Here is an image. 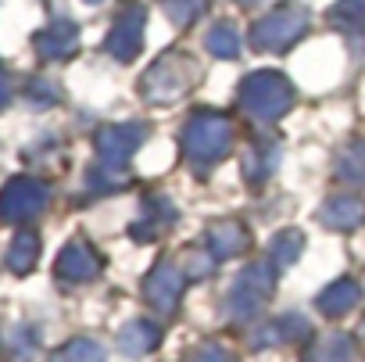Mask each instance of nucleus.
Wrapping results in <instances>:
<instances>
[{
	"instance_id": "nucleus-1",
	"label": "nucleus",
	"mask_w": 365,
	"mask_h": 362,
	"mask_svg": "<svg viewBox=\"0 0 365 362\" xmlns=\"http://www.w3.org/2000/svg\"><path fill=\"white\" fill-rule=\"evenodd\" d=\"M240 97H244L247 111L258 115V119H279L290 108V101H294L290 83L279 72H255V76H247L244 86H240Z\"/></svg>"
},
{
	"instance_id": "nucleus-2",
	"label": "nucleus",
	"mask_w": 365,
	"mask_h": 362,
	"mask_svg": "<svg viewBox=\"0 0 365 362\" xmlns=\"http://www.w3.org/2000/svg\"><path fill=\"white\" fill-rule=\"evenodd\" d=\"M47 201H51V191L40 179L15 176L0 191V223H29L47 208Z\"/></svg>"
},
{
	"instance_id": "nucleus-3",
	"label": "nucleus",
	"mask_w": 365,
	"mask_h": 362,
	"mask_svg": "<svg viewBox=\"0 0 365 362\" xmlns=\"http://www.w3.org/2000/svg\"><path fill=\"white\" fill-rule=\"evenodd\" d=\"M230 140H233L230 122H226L222 115H212V111L194 115V119H190V126H187V133H182L187 154H190L194 161H219V158L226 154Z\"/></svg>"
},
{
	"instance_id": "nucleus-4",
	"label": "nucleus",
	"mask_w": 365,
	"mask_h": 362,
	"mask_svg": "<svg viewBox=\"0 0 365 362\" xmlns=\"http://www.w3.org/2000/svg\"><path fill=\"white\" fill-rule=\"evenodd\" d=\"M269 291H272V269H269V266H251V269H244V273H240V280L233 283L230 312H233V316H240V319L255 316V312L265 305Z\"/></svg>"
},
{
	"instance_id": "nucleus-5",
	"label": "nucleus",
	"mask_w": 365,
	"mask_h": 362,
	"mask_svg": "<svg viewBox=\"0 0 365 362\" xmlns=\"http://www.w3.org/2000/svg\"><path fill=\"white\" fill-rule=\"evenodd\" d=\"M304 11L301 8H279V11H272V15H265L258 26H255V44L258 47H265V51H279V47H287V44H294L297 36H301V29H304Z\"/></svg>"
},
{
	"instance_id": "nucleus-6",
	"label": "nucleus",
	"mask_w": 365,
	"mask_h": 362,
	"mask_svg": "<svg viewBox=\"0 0 365 362\" xmlns=\"http://www.w3.org/2000/svg\"><path fill=\"white\" fill-rule=\"evenodd\" d=\"M147 129L143 126H104L97 133V154L104 161V169H118L129 161V154L143 144Z\"/></svg>"
},
{
	"instance_id": "nucleus-7",
	"label": "nucleus",
	"mask_w": 365,
	"mask_h": 362,
	"mask_svg": "<svg viewBox=\"0 0 365 362\" xmlns=\"http://www.w3.org/2000/svg\"><path fill=\"white\" fill-rule=\"evenodd\" d=\"M143 294H147V301H150L158 312H172V308L179 305V294H182V273H179L175 266L161 262V266L147 276Z\"/></svg>"
},
{
	"instance_id": "nucleus-8",
	"label": "nucleus",
	"mask_w": 365,
	"mask_h": 362,
	"mask_svg": "<svg viewBox=\"0 0 365 362\" xmlns=\"http://www.w3.org/2000/svg\"><path fill=\"white\" fill-rule=\"evenodd\" d=\"M140 33H143V8H122V15L115 19V29L108 36V51L118 61H129L140 51Z\"/></svg>"
},
{
	"instance_id": "nucleus-9",
	"label": "nucleus",
	"mask_w": 365,
	"mask_h": 362,
	"mask_svg": "<svg viewBox=\"0 0 365 362\" xmlns=\"http://www.w3.org/2000/svg\"><path fill=\"white\" fill-rule=\"evenodd\" d=\"M97 273H101V258H97V251H93L90 244L72 241L68 248H61V255H58V276H61V280L86 283V280H93Z\"/></svg>"
},
{
	"instance_id": "nucleus-10",
	"label": "nucleus",
	"mask_w": 365,
	"mask_h": 362,
	"mask_svg": "<svg viewBox=\"0 0 365 362\" xmlns=\"http://www.w3.org/2000/svg\"><path fill=\"white\" fill-rule=\"evenodd\" d=\"M76 26L72 22H65V19H58L51 29H43L40 36H36V51L43 54V58H51V61H58V58H68V54H76Z\"/></svg>"
},
{
	"instance_id": "nucleus-11",
	"label": "nucleus",
	"mask_w": 365,
	"mask_h": 362,
	"mask_svg": "<svg viewBox=\"0 0 365 362\" xmlns=\"http://www.w3.org/2000/svg\"><path fill=\"white\" fill-rule=\"evenodd\" d=\"M187 83H190L187 72H179V69H172V65H165V61L143 79L150 101H175L182 90H187Z\"/></svg>"
},
{
	"instance_id": "nucleus-12",
	"label": "nucleus",
	"mask_w": 365,
	"mask_h": 362,
	"mask_svg": "<svg viewBox=\"0 0 365 362\" xmlns=\"http://www.w3.org/2000/svg\"><path fill=\"white\" fill-rule=\"evenodd\" d=\"M358 298H361V291H358L354 280H336L333 287H326V291L319 294V312L329 316V319H336V316L351 312V308L358 305Z\"/></svg>"
},
{
	"instance_id": "nucleus-13",
	"label": "nucleus",
	"mask_w": 365,
	"mask_h": 362,
	"mask_svg": "<svg viewBox=\"0 0 365 362\" xmlns=\"http://www.w3.org/2000/svg\"><path fill=\"white\" fill-rule=\"evenodd\" d=\"M365 219V205L358 201V198H329L326 205H322V223L326 226H333V230H351V226H358Z\"/></svg>"
},
{
	"instance_id": "nucleus-14",
	"label": "nucleus",
	"mask_w": 365,
	"mask_h": 362,
	"mask_svg": "<svg viewBox=\"0 0 365 362\" xmlns=\"http://www.w3.org/2000/svg\"><path fill=\"white\" fill-rule=\"evenodd\" d=\"M158 341H161V330H158L154 323H129V326L118 333V348H122V355H129V358L147 355Z\"/></svg>"
},
{
	"instance_id": "nucleus-15",
	"label": "nucleus",
	"mask_w": 365,
	"mask_h": 362,
	"mask_svg": "<svg viewBox=\"0 0 365 362\" xmlns=\"http://www.w3.org/2000/svg\"><path fill=\"white\" fill-rule=\"evenodd\" d=\"M208 237H212V251H215L219 258H233V255L244 251V244H247V233H244V226H240L237 219L215 223Z\"/></svg>"
},
{
	"instance_id": "nucleus-16",
	"label": "nucleus",
	"mask_w": 365,
	"mask_h": 362,
	"mask_svg": "<svg viewBox=\"0 0 365 362\" xmlns=\"http://www.w3.org/2000/svg\"><path fill=\"white\" fill-rule=\"evenodd\" d=\"M308 362H354V344L347 333H326L315 341Z\"/></svg>"
},
{
	"instance_id": "nucleus-17",
	"label": "nucleus",
	"mask_w": 365,
	"mask_h": 362,
	"mask_svg": "<svg viewBox=\"0 0 365 362\" xmlns=\"http://www.w3.org/2000/svg\"><path fill=\"white\" fill-rule=\"evenodd\" d=\"M36 258H40V237L36 233H19L8 248V269L22 276L36 266Z\"/></svg>"
},
{
	"instance_id": "nucleus-18",
	"label": "nucleus",
	"mask_w": 365,
	"mask_h": 362,
	"mask_svg": "<svg viewBox=\"0 0 365 362\" xmlns=\"http://www.w3.org/2000/svg\"><path fill=\"white\" fill-rule=\"evenodd\" d=\"M51 362H104V348L90 337H76V341L61 344L51 355Z\"/></svg>"
},
{
	"instance_id": "nucleus-19",
	"label": "nucleus",
	"mask_w": 365,
	"mask_h": 362,
	"mask_svg": "<svg viewBox=\"0 0 365 362\" xmlns=\"http://www.w3.org/2000/svg\"><path fill=\"white\" fill-rule=\"evenodd\" d=\"M304 333H308V330H304V319H301V316H287V319L269 323V330L258 333L255 341H258V344H279V341H294V337H304Z\"/></svg>"
},
{
	"instance_id": "nucleus-20",
	"label": "nucleus",
	"mask_w": 365,
	"mask_h": 362,
	"mask_svg": "<svg viewBox=\"0 0 365 362\" xmlns=\"http://www.w3.org/2000/svg\"><path fill=\"white\" fill-rule=\"evenodd\" d=\"M336 172H340L344 179H351V183H365V144H354V147L340 158Z\"/></svg>"
},
{
	"instance_id": "nucleus-21",
	"label": "nucleus",
	"mask_w": 365,
	"mask_h": 362,
	"mask_svg": "<svg viewBox=\"0 0 365 362\" xmlns=\"http://www.w3.org/2000/svg\"><path fill=\"white\" fill-rule=\"evenodd\" d=\"M301 248H304V237H301L297 230H287V233L276 237V244H272V258H276L279 266H290V262L301 255Z\"/></svg>"
},
{
	"instance_id": "nucleus-22",
	"label": "nucleus",
	"mask_w": 365,
	"mask_h": 362,
	"mask_svg": "<svg viewBox=\"0 0 365 362\" xmlns=\"http://www.w3.org/2000/svg\"><path fill=\"white\" fill-rule=\"evenodd\" d=\"M208 51L219 54V58H237V51H240L237 33H233L230 26H215V29L208 33Z\"/></svg>"
},
{
	"instance_id": "nucleus-23",
	"label": "nucleus",
	"mask_w": 365,
	"mask_h": 362,
	"mask_svg": "<svg viewBox=\"0 0 365 362\" xmlns=\"http://www.w3.org/2000/svg\"><path fill=\"white\" fill-rule=\"evenodd\" d=\"M165 8H168V15H172L179 26H187L190 19H197V15H201L205 0H165Z\"/></svg>"
},
{
	"instance_id": "nucleus-24",
	"label": "nucleus",
	"mask_w": 365,
	"mask_h": 362,
	"mask_svg": "<svg viewBox=\"0 0 365 362\" xmlns=\"http://www.w3.org/2000/svg\"><path fill=\"white\" fill-rule=\"evenodd\" d=\"M33 348H36V333H33L29 326H19V330L11 333V351H15V358H19V362H29Z\"/></svg>"
},
{
	"instance_id": "nucleus-25",
	"label": "nucleus",
	"mask_w": 365,
	"mask_h": 362,
	"mask_svg": "<svg viewBox=\"0 0 365 362\" xmlns=\"http://www.w3.org/2000/svg\"><path fill=\"white\" fill-rule=\"evenodd\" d=\"M190 362H237V358H233V351H226V348H219V344H205V348L194 351Z\"/></svg>"
},
{
	"instance_id": "nucleus-26",
	"label": "nucleus",
	"mask_w": 365,
	"mask_h": 362,
	"mask_svg": "<svg viewBox=\"0 0 365 362\" xmlns=\"http://www.w3.org/2000/svg\"><path fill=\"white\" fill-rule=\"evenodd\" d=\"M8 101H11V79H8L4 65H0V108H4Z\"/></svg>"
}]
</instances>
